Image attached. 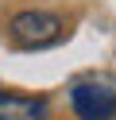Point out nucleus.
<instances>
[{
    "mask_svg": "<svg viewBox=\"0 0 116 120\" xmlns=\"http://www.w3.org/2000/svg\"><path fill=\"white\" fill-rule=\"evenodd\" d=\"M46 101L43 97H19V93H0V120H43Z\"/></svg>",
    "mask_w": 116,
    "mask_h": 120,
    "instance_id": "nucleus-3",
    "label": "nucleus"
},
{
    "mask_svg": "<svg viewBox=\"0 0 116 120\" xmlns=\"http://www.w3.org/2000/svg\"><path fill=\"white\" fill-rule=\"evenodd\" d=\"M74 109L81 120H112L116 116V81L89 78L74 85Z\"/></svg>",
    "mask_w": 116,
    "mask_h": 120,
    "instance_id": "nucleus-1",
    "label": "nucleus"
},
{
    "mask_svg": "<svg viewBox=\"0 0 116 120\" xmlns=\"http://www.w3.org/2000/svg\"><path fill=\"white\" fill-rule=\"evenodd\" d=\"M12 39H15V47H27V50L50 47L62 39V19L50 12H19L12 19Z\"/></svg>",
    "mask_w": 116,
    "mask_h": 120,
    "instance_id": "nucleus-2",
    "label": "nucleus"
}]
</instances>
